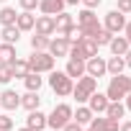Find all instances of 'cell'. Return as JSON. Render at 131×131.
Returning a JSON list of instances; mask_svg holds the SVG:
<instances>
[{"instance_id": "obj_11", "label": "cell", "mask_w": 131, "mask_h": 131, "mask_svg": "<svg viewBox=\"0 0 131 131\" xmlns=\"http://www.w3.org/2000/svg\"><path fill=\"white\" fill-rule=\"evenodd\" d=\"M34 28H36V34H41V36L54 34V31H57V28H54V16H41V18H36Z\"/></svg>"}, {"instance_id": "obj_35", "label": "cell", "mask_w": 131, "mask_h": 131, "mask_svg": "<svg viewBox=\"0 0 131 131\" xmlns=\"http://www.w3.org/2000/svg\"><path fill=\"white\" fill-rule=\"evenodd\" d=\"M118 10L126 16V13H131V0H118Z\"/></svg>"}, {"instance_id": "obj_1", "label": "cell", "mask_w": 131, "mask_h": 131, "mask_svg": "<svg viewBox=\"0 0 131 131\" xmlns=\"http://www.w3.org/2000/svg\"><path fill=\"white\" fill-rule=\"evenodd\" d=\"M90 57H98V44L90 36H80L70 44V59H82L88 62Z\"/></svg>"}, {"instance_id": "obj_14", "label": "cell", "mask_w": 131, "mask_h": 131, "mask_svg": "<svg viewBox=\"0 0 131 131\" xmlns=\"http://www.w3.org/2000/svg\"><path fill=\"white\" fill-rule=\"evenodd\" d=\"M26 123H28V128H31V131H41V128L46 126V116H44L39 108H36V111H28Z\"/></svg>"}, {"instance_id": "obj_19", "label": "cell", "mask_w": 131, "mask_h": 131, "mask_svg": "<svg viewBox=\"0 0 131 131\" xmlns=\"http://www.w3.org/2000/svg\"><path fill=\"white\" fill-rule=\"evenodd\" d=\"M123 113H126V105H123L121 100H111V103H108V108H105V116H108V118H113V121L123 118Z\"/></svg>"}, {"instance_id": "obj_36", "label": "cell", "mask_w": 131, "mask_h": 131, "mask_svg": "<svg viewBox=\"0 0 131 131\" xmlns=\"http://www.w3.org/2000/svg\"><path fill=\"white\" fill-rule=\"evenodd\" d=\"M62 131H82V126H80V123H75V121H70L67 126L62 128Z\"/></svg>"}, {"instance_id": "obj_15", "label": "cell", "mask_w": 131, "mask_h": 131, "mask_svg": "<svg viewBox=\"0 0 131 131\" xmlns=\"http://www.w3.org/2000/svg\"><path fill=\"white\" fill-rule=\"evenodd\" d=\"M90 128L93 131H118V121H113V118H93L90 121Z\"/></svg>"}, {"instance_id": "obj_34", "label": "cell", "mask_w": 131, "mask_h": 131, "mask_svg": "<svg viewBox=\"0 0 131 131\" xmlns=\"http://www.w3.org/2000/svg\"><path fill=\"white\" fill-rule=\"evenodd\" d=\"M18 3H21L23 10H34V8H39V0H18Z\"/></svg>"}, {"instance_id": "obj_27", "label": "cell", "mask_w": 131, "mask_h": 131, "mask_svg": "<svg viewBox=\"0 0 131 131\" xmlns=\"http://www.w3.org/2000/svg\"><path fill=\"white\" fill-rule=\"evenodd\" d=\"M13 59H16V49H13V44H5V41H3V44H0V62H8V64H10Z\"/></svg>"}, {"instance_id": "obj_40", "label": "cell", "mask_w": 131, "mask_h": 131, "mask_svg": "<svg viewBox=\"0 0 131 131\" xmlns=\"http://www.w3.org/2000/svg\"><path fill=\"white\" fill-rule=\"evenodd\" d=\"M123 57H126V67H131V49H128V51H126Z\"/></svg>"}, {"instance_id": "obj_4", "label": "cell", "mask_w": 131, "mask_h": 131, "mask_svg": "<svg viewBox=\"0 0 131 131\" xmlns=\"http://www.w3.org/2000/svg\"><path fill=\"white\" fill-rule=\"evenodd\" d=\"M70 118H72V108H70L67 103H59V105H54L51 116H46V126H51V128H64V126L70 123Z\"/></svg>"}, {"instance_id": "obj_10", "label": "cell", "mask_w": 131, "mask_h": 131, "mask_svg": "<svg viewBox=\"0 0 131 131\" xmlns=\"http://www.w3.org/2000/svg\"><path fill=\"white\" fill-rule=\"evenodd\" d=\"M85 72H88L90 77H103L108 70H105V62H103L100 57H90V59L85 62Z\"/></svg>"}, {"instance_id": "obj_30", "label": "cell", "mask_w": 131, "mask_h": 131, "mask_svg": "<svg viewBox=\"0 0 131 131\" xmlns=\"http://www.w3.org/2000/svg\"><path fill=\"white\" fill-rule=\"evenodd\" d=\"M31 49H34V51H46V49H49V39L41 36V34H36V36L31 39Z\"/></svg>"}, {"instance_id": "obj_6", "label": "cell", "mask_w": 131, "mask_h": 131, "mask_svg": "<svg viewBox=\"0 0 131 131\" xmlns=\"http://www.w3.org/2000/svg\"><path fill=\"white\" fill-rule=\"evenodd\" d=\"M49 85H51V90L57 93V95H72V77L67 75V72H51V77H49Z\"/></svg>"}, {"instance_id": "obj_29", "label": "cell", "mask_w": 131, "mask_h": 131, "mask_svg": "<svg viewBox=\"0 0 131 131\" xmlns=\"http://www.w3.org/2000/svg\"><path fill=\"white\" fill-rule=\"evenodd\" d=\"M77 23H80V26H93V23H98V18H95V13H93V8H85V10L80 13V18H77Z\"/></svg>"}, {"instance_id": "obj_28", "label": "cell", "mask_w": 131, "mask_h": 131, "mask_svg": "<svg viewBox=\"0 0 131 131\" xmlns=\"http://www.w3.org/2000/svg\"><path fill=\"white\" fill-rule=\"evenodd\" d=\"M23 80H26V88H28V90H34V93H39V88H41V82H44V80L39 77V72H28Z\"/></svg>"}, {"instance_id": "obj_23", "label": "cell", "mask_w": 131, "mask_h": 131, "mask_svg": "<svg viewBox=\"0 0 131 131\" xmlns=\"http://www.w3.org/2000/svg\"><path fill=\"white\" fill-rule=\"evenodd\" d=\"M39 103H41V98H39V93H34V90H28L26 95H21V105H23L26 111H36Z\"/></svg>"}, {"instance_id": "obj_32", "label": "cell", "mask_w": 131, "mask_h": 131, "mask_svg": "<svg viewBox=\"0 0 131 131\" xmlns=\"http://www.w3.org/2000/svg\"><path fill=\"white\" fill-rule=\"evenodd\" d=\"M13 80V70H10V64L8 62H0V82H10Z\"/></svg>"}, {"instance_id": "obj_22", "label": "cell", "mask_w": 131, "mask_h": 131, "mask_svg": "<svg viewBox=\"0 0 131 131\" xmlns=\"http://www.w3.org/2000/svg\"><path fill=\"white\" fill-rule=\"evenodd\" d=\"M10 70H13V77H26L28 72H31V67H28V59H13L10 62Z\"/></svg>"}, {"instance_id": "obj_42", "label": "cell", "mask_w": 131, "mask_h": 131, "mask_svg": "<svg viewBox=\"0 0 131 131\" xmlns=\"http://www.w3.org/2000/svg\"><path fill=\"white\" fill-rule=\"evenodd\" d=\"M126 108L131 111V95H126Z\"/></svg>"}, {"instance_id": "obj_18", "label": "cell", "mask_w": 131, "mask_h": 131, "mask_svg": "<svg viewBox=\"0 0 131 131\" xmlns=\"http://www.w3.org/2000/svg\"><path fill=\"white\" fill-rule=\"evenodd\" d=\"M34 23H36V18L31 16V10H23V13H18V18H16L18 31H31V28H34Z\"/></svg>"}, {"instance_id": "obj_17", "label": "cell", "mask_w": 131, "mask_h": 131, "mask_svg": "<svg viewBox=\"0 0 131 131\" xmlns=\"http://www.w3.org/2000/svg\"><path fill=\"white\" fill-rule=\"evenodd\" d=\"M108 46H111V51H113V54H118V57H123V54L131 49V44H128V39H126V36H116V39H111V44H108Z\"/></svg>"}, {"instance_id": "obj_21", "label": "cell", "mask_w": 131, "mask_h": 131, "mask_svg": "<svg viewBox=\"0 0 131 131\" xmlns=\"http://www.w3.org/2000/svg\"><path fill=\"white\" fill-rule=\"evenodd\" d=\"M64 72H67L72 80H75V77H82V75H85V62H82V59H70Z\"/></svg>"}, {"instance_id": "obj_25", "label": "cell", "mask_w": 131, "mask_h": 131, "mask_svg": "<svg viewBox=\"0 0 131 131\" xmlns=\"http://www.w3.org/2000/svg\"><path fill=\"white\" fill-rule=\"evenodd\" d=\"M72 118H75V123H80V126H82V123H90V121H93V111L85 108V105H80V108L72 113Z\"/></svg>"}, {"instance_id": "obj_2", "label": "cell", "mask_w": 131, "mask_h": 131, "mask_svg": "<svg viewBox=\"0 0 131 131\" xmlns=\"http://www.w3.org/2000/svg\"><path fill=\"white\" fill-rule=\"evenodd\" d=\"M131 93V77H123V72L121 75H113L111 77V82H108V100H121V98H126Z\"/></svg>"}, {"instance_id": "obj_41", "label": "cell", "mask_w": 131, "mask_h": 131, "mask_svg": "<svg viewBox=\"0 0 131 131\" xmlns=\"http://www.w3.org/2000/svg\"><path fill=\"white\" fill-rule=\"evenodd\" d=\"M80 0H64V5H77Z\"/></svg>"}, {"instance_id": "obj_38", "label": "cell", "mask_w": 131, "mask_h": 131, "mask_svg": "<svg viewBox=\"0 0 131 131\" xmlns=\"http://www.w3.org/2000/svg\"><path fill=\"white\" fill-rule=\"evenodd\" d=\"M118 131H131V121H123V123L118 126Z\"/></svg>"}, {"instance_id": "obj_13", "label": "cell", "mask_w": 131, "mask_h": 131, "mask_svg": "<svg viewBox=\"0 0 131 131\" xmlns=\"http://www.w3.org/2000/svg\"><path fill=\"white\" fill-rule=\"evenodd\" d=\"M0 105H3L5 111H13L21 105V95L16 90H3V95H0Z\"/></svg>"}, {"instance_id": "obj_7", "label": "cell", "mask_w": 131, "mask_h": 131, "mask_svg": "<svg viewBox=\"0 0 131 131\" xmlns=\"http://www.w3.org/2000/svg\"><path fill=\"white\" fill-rule=\"evenodd\" d=\"M70 39L67 36H57V39H51L49 41V54L51 57H67L70 54Z\"/></svg>"}, {"instance_id": "obj_9", "label": "cell", "mask_w": 131, "mask_h": 131, "mask_svg": "<svg viewBox=\"0 0 131 131\" xmlns=\"http://www.w3.org/2000/svg\"><path fill=\"white\" fill-rule=\"evenodd\" d=\"M72 26H75V21H72V16H70V13H64V10H62V13H57V16H54V28H57L62 36H67V34L72 31Z\"/></svg>"}, {"instance_id": "obj_12", "label": "cell", "mask_w": 131, "mask_h": 131, "mask_svg": "<svg viewBox=\"0 0 131 131\" xmlns=\"http://www.w3.org/2000/svg\"><path fill=\"white\" fill-rule=\"evenodd\" d=\"M39 8L44 16H57L64 10V0H39Z\"/></svg>"}, {"instance_id": "obj_33", "label": "cell", "mask_w": 131, "mask_h": 131, "mask_svg": "<svg viewBox=\"0 0 131 131\" xmlns=\"http://www.w3.org/2000/svg\"><path fill=\"white\" fill-rule=\"evenodd\" d=\"M10 128H13L10 116H0V131H10Z\"/></svg>"}, {"instance_id": "obj_16", "label": "cell", "mask_w": 131, "mask_h": 131, "mask_svg": "<svg viewBox=\"0 0 131 131\" xmlns=\"http://www.w3.org/2000/svg\"><path fill=\"white\" fill-rule=\"evenodd\" d=\"M88 100H90V111H93V113H105V108H108V103H111L108 95H100V93H93Z\"/></svg>"}, {"instance_id": "obj_37", "label": "cell", "mask_w": 131, "mask_h": 131, "mask_svg": "<svg viewBox=\"0 0 131 131\" xmlns=\"http://www.w3.org/2000/svg\"><path fill=\"white\" fill-rule=\"evenodd\" d=\"M80 3H85V8H98L100 0H80Z\"/></svg>"}, {"instance_id": "obj_44", "label": "cell", "mask_w": 131, "mask_h": 131, "mask_svg": "<svg viewBox=\"0 0 131 131\" xmlns=\"http://www.w3.org/2000/svg\"><path fill=\"white\" fill-rule=\"evenodd\" d=\"M0 3H5V0H0Z\"/></svg>"}, {"instance_id": "obj_45", "label": "cell", "mask_w": 131, "mask_h": 131, "mask_svg": "<svg viewBox=\"0 0 131 131\" xmlns=\"http://www.w3.org/2000/svg\"><path fill=\"white\" fill-rule=\"evenodd\" d=\"M88 131H93V128H88Z\"/></svg>"}, {"instance_id": "obj_24", "label": "cell", "mask_w": 131, "mask_h": 131, "mask_svg": "<svg viewBox=\"0 0 131 131\" xmlns=\"http://www.w3.org/2000/svg\"><path fill=\"white\" fill-rule=\"evenodd\" d=\"M3 41L5 44H18V39H21V31H18V26H3Z\"/></svg>"}, {"instance_id": "obj_31", "label": "cell", "mask_w": 131, "mask_h": 131, "mask_svg": "<svg viewBox=\"0 0 131 131\" xmlns=\"http://www.w3.org/2000/svg\"><path fill=\"white\" fill-rule=\"evenodd\" d=\"M111 39H113V34H111L108 28H100V31L93 36V41H95L98 46H105V44H111Z\"/></svg>"}, {"instance_id": "obj_3", "label": "cell", "mask_w": 131, "mask_h": 131, "mask_svg": "<svg viewBox=\"0 0 131 131\" xmlns=\"http://www.w3.org/2000/svg\"><path fill=\"white\" fill-rule=\"evenodd\" d=\"M95 88H98V80L85 72L82 77H77V88H72V95L77 98V103H85V100L95 93Z\"/></svg>"}, {"instance_id": "obj_43", "label": "cell", "mask_w": 131, "mask_h": 131, "mask_svg": "<svg viewBox=\"0 0 131 131\" xmlns=\"http://www.w3.org/2000/svg\"><path fill=\"white\" fill-rule=\"evenodd\" d=\"M18 131H31V128H28V126H26V128H18Z\"/></svg>"}, {"instance_id": "obj_8", "label": "cell", "mask_w": 131, "mask_h": 131, "mask_svg": "<svg viewBox=\"0 0 131 131\" xmlns=\"http://www.w3.org/2000/svg\"><path fill=\"white\" fill-rule=\"evenodd\" d=\"M123 26H126V18H123V13H121V10H111V13L105 16V28H108L111 34L123 31Z\"/></svg>"}, {"instance_id": "obj_5", "label": "cell", "mask_w": 131, "mask_h": 131, "mask_svg": "<svg viewBox=\"0 0 131 131\" xmlns=\"http://www.w3.org/2000/svg\"><path fill=\"white\" fill-rule=\"evenodd\" d=\"M28 67H31V72H51L54 70V57L49 54V51H34L31 57H28Z\"/></svg>"}, {"instance_id": "obj_26", "label": "cell", "mask_w": 131, "mask_h": 131, "mask_svg": "<svg viewBox=\"0 0 131 131\" xmlns=\"http://www.w3.org/2000/svg\"><path fill=\"white\" fill-rule=\"evenodd\" d=\"M16 18H18L16 8H3L0 10V23L3 26H16Z\"/></svg>"}, {"instance_id": "obj_20", "label": "cell", "mask_w": 131, "mask_h": 131, "mask_svg": "<svg viewBox=\"0 0 131 131\" xmlns=\"http://www.w3.org/2000/svg\"><path fill=\"white\" fill-rule=\"evenodd\" d=\"M123 67H126V59H123V57H118V54H113V57L105 62V70H108L111 75H121V72H123Z\"/></svg>"}, {"instance_id": "obj_39", "label": "cell", "mask_w": 131, "mask_h": 131, "mask_svg": "<svg viewBox=\"0 0 131 131\" xmlns=\"http://www.w3.org/2000/svg\"><path fill=\"white\" fill-rule=\"evenodd\" d=\"M123 31H126V39H128V44H131V23H126V26H123Z\"/></svg>"}]
</instances>
